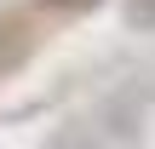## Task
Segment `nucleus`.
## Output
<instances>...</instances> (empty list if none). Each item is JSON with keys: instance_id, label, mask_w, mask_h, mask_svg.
Segmentation results:
<instances>
[{"instance_id": "nucleus-1", "label": "nucleus", "mask_w": 155, "mask_h": 149, "mask_svg": "<svg viewBox=\"0 0 155 149\" xmlns=\"http://www.w3.org/2000/svg\"><path fill=\"white\" fill-rule=\"evenodd\" d=\"M86 6H98V0H46V11H86Z\"/></svg>"}]
</instances>
